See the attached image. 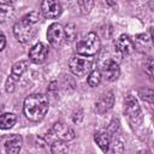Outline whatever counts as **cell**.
Returning a JSON list of instances; mask_svg holds the SVG:
<instances>
[{
    "instance_id": "obj_1",
    "label": "cell",
    "mask_w": 154,
    "mask_h": 154,
    "mask_svg": "<svg viewBox=\"0 0 154 154\" xmlns=\"http://www.w3.org/2000/svg\"><path fill=\"white\" fill-rule=\"evenodd\" d=\"M41 22V14L32 11L19 19L13 26V34L16 38L22 43H28L36 36L37 25Z\"/></svg>"
},
{
    "instance_id": "obj_2",
    "label": "cell",
    "mask_w": 154,
    "mask_h": 154,
    "mask_svg": "<svg viewBox=\"0 0 154 154\" xmlns=\"http://www.w3.org/2000/svg\"><path fill=\"white\" fill-rule=\"evenodd\" d=\"M49 108V100L45 94H31L24 100L23 112L31 122H40Z\"/></svg>"
},
{
    "instance_id": "obj_3",
    "label": "cell",
    "mask_w": 154,
    "mask_h": 154,
    "mask_svg": "<svg viewBox=\"0 0 154 154\" xmlns=\"http://www.w3.org/2000/svg\"><path fill=\"white\" fill-rule=\"evenodd\" d=\"M100 47H101V42L99 36L95 32H89L77 42L76 51L78 54L94 57L100 51Z\"/></svg>"
},
{
    "instance_id": "obj_4",
    "label": "cell",
    "mask_w": 154,
    "mask_h": 154,
    "mask_svg": "<svg viewBox=\"0 0 154 154\" xmlns=\"http://www.w3.org/2000/svg\"><path fill=\"white\" fill-rule=\"evenodd\" d=\"M93 63H94L93 57L83 55V54H78L77 53V54H75V55H72L70 58L69 66H70L71 72L75 76L82 77V76H85L91 70Z\"/></svg>"
},
{
    "instance_id": "obj_5",
    "label": "cell",
    "mask_w": 154,
    "mask_h": 154,
    "mask_svg": "<svg viewBox=\"0 0 154 154\" xmlns=\"http://www.w3.org/2000/svg\"><path fill=\"white\" fill-rule=\"evenodd\" d=\"M75 131L73 129L67 125L64 122H57L54 123V125L52 126V129L49 130V137L54 138V140H59V141H71L75 138Z\"/></svg>"
},
{
    "instance_id": "obj_6",
    "label": "cell",
    "mask_w": 154,
    "mask_h": 154,
    "mask_svg": "<svg viewBox=\"0 0 154 154\" xmlns=\"http://www.w3.org/2000/svg\"><path fill=\"white\" fill-rule=\"evenodd\" d=\"M124 113L128 116L129 120L134 124H140L142 122V113L137 100L132 95H128L124 99Z\"/></svg>"
},
{
    "instance_id": "obj_7",
    "label": "cell",
    "mask_w": 154,
    "mask_h": 154,
    "mask_svg": "<svg viewBox=\"0 0 154 154\" xmlns=\"http://www.w3.org/2000/svg\"><path fill=\"white\" fill-rule=\"evenodd\" d=\"M47 38L48 42L54 47L59 48L65 42V34H64V26L59 23H53L48 26L47 30Z\"/></svg>"
},
{
    "instance_id": "obj_8",
    "label": "cell",
    "mask_w": 154,
    "mask_h": 154,
    "mask_svg": "<svg viewBox=\"0 0 154 154\" xmlns=\"http://www.w3.org/2000/svg\"><path fill=\"white\" fill-rule=\"evenodd\" d=\"M41 13L45 18L54 19L61 14V5L59 0H42Z\"/></svg>"
},
{
    "instance_id": "obj_9",
    "label": "cell",
    "mask_w": 154,
    "mask_h": 154,
    "mask_svg": "<svg viewBox=\"0 0 154 154\" xmlns=\"http://www.w3.org/2000/svg\"><path fill=\"white\" fill-rule=\"evenodd\" d=\"M2 144L5 147V150L10 154H16L20 150L22 144H23V138L20 135L12 134L8 136L2 137Z\"/></svg>"
},
{
    "instance_id": "obj_10",
    "label": "cell",
    "mask_w": 154,
    "mask_h": 154,
    "mask_svg": "<svg viewBox=\"0 0 154 154\" xmlns=\"http://www.w3.org/2000/svg\"><path fill=\"white\" fill-rule=\"evenodd\" d=\"M47 54H48V48L42 42H37L29 51V60H31L35 64H41L46 60Z\"/></svg>"
},
{
    "instance_id": "obj_11",
    "label": "cell",
    "mask_w": 154,
    "mask_h": 154,
    "mask_svg": "<svg viewBox=\"0 0 154 154\" xmlns=\"http://www.w3.org/2000/svg\"><path fill=\"white\" fill-rule=\"evenodd\" d=\"M114 103V96H113V93L112 91H107V93H103L99 100L95 102V112L97 114H103L106 113L107 111H109L112 108Z\"/></svg>"
},
{
    "instance_id": "obj_12",
    "label": "cell",
    "mask_w": 154,
    "mask_h": 154,
    "mask_svg": "<svg viewBox=\"0 0 154 154\" xmlns=\"http://www.w3.org/2000/svg\"><path fill=\"white\" fill-rule=\"evenodd\" d=\"M114 45H116L117 51L123 54H131L135 51V43L128 35H120L116 40Z\"/></svg>"
},
{
    "instance_id": "obj_13",
    "label": "cell",
    "mask_w": 154,
    "mask_h": 154,
    "mask_svg": "<svg viewBox=\"0 0 154 154\" xmlns=\"http://www.w3.org/2000/svg\"><path fill=\"white\" fill-rule=\"evenodd\" d=\"M102 72L103 75L106 76V79L109 81V82H113L116 79H118L119 75H120V69H119V65L113 61V60H108L103 67H102Z\"/></svg>"
},
{
    "instance_id": "obj_14",
    "label": "cell",
    "mask_w": 154,
    "mask_h": 154,
    "mask_svg": "<svg viewBox=\"0 0 154 154\" xmlns=\"http://www.w3.org/2000/svg\"><path fill=\"white\" fill-rule=\"evenodd\" d=\"M94 140H95L96 144L100 147V149L102 152H107L112 138H111V134L108 131H106V130H99V131L95 132Z\"/></svg>"
},
{
    "instance_id": "obj_15",
    "label": "cell",
    "mask_w": 154,
    "mask_h": 154,
    "mask_svg": "<svg viewBox=\"0 0 154 154\" xmlns=\"http://www.w3.org/2000/svg\"><path fill=\"white\" fill-rule=\"evenodd\" d=\"M28 64H29L28 60H19V61L14 63L13 66H12V69H11V75L10 76L12 78H14L16 81H18L20 78V76L26 71Z\"/></svg>"
},
{
    "instance_id": "obj_16",
    "label": "cell",
    "mask_w": 154,
    "mask_h": 154,
    "mask_svg": "<svg viewBox=\"0 0 154 154\" xmlns=\"http://www.w3.org/2000/svg\"><path fill=\"white\" fill-rule=\"evenodd\" d=\"M17 122V117L13 113H4L0 116V129L7 130L11 129Z\"/></svg>"
},
{
    "instance_id": "obj_17",
    "label": "cell",
    "mask_w": 154,
    "mask_h": 154,
    "mask_svg": "<svg viewBox=\"0 0 154 154\" xmlns=\"http://www.w3.org/2000/svg\"><path fill=\"white\" fill-rule=\"evenodd\" d=\"M13 7L8 2H0V23L6 22L13 16Z\"/></svg>"
},
{
    "instance_id": "obj_18",
    "label": "cell",
    "mask_w": 154,
    "mask_h": 154,
    "mask_svg": "<svg viewBox=\"0 0 154 154\" xmlns=\"http://www.w3.org/2000/svg\"><path fill=\"white\" fill-rule=\"evenodd\" d=\"M101 78H102L101 71H99V70H93V71L89 73L87 82H88V84H89L90 87H97V85L100 84V82H101Z\"/></svg>"
},
{
    "instance_id": "obj_19",
    "label": "cell",
    "mask_w": 154,
    "mask_h": 154,
    "mask_svg": "<svg viewBox=\"0 0 154 154\" xmlns=\"http://www.w3.org/2000/svg\"><path fill=\"white\" fill-rule=\"evenodd\" d=\"M64 34H65V41H73L77 37V29L76 25L72 23H69L64 28Z\"/></svg>"
},
{
    "instance_id": "obj_20",
    "label": "cell",
    "mask_w": 154,
    "mask_h": 154,
    "mask_svg": "<svg viewBox=\"0 0 154 154\" xmlns=\"http://www.w3.org/2000/svg\"><path fill=\"white\" fill-rule=\"evenodd\" d=\"M51 150H52V153H65V152H67V146L65 144L64 141L54 140L51 146Z\"/></svg>"
},
{
    "instance_id": "obj_21",
    "label": "cell",
    "mask_w": 154,
    "mask_h": 154,
    "mask_svg": "<svg viewBox=\"0 0 154 154\" xmlns=\"http://www.w3.org/2000/svg\"><path fill=\"white\" fill-rule=\"evenodd\" d=\"M94 1H95V0H78L81 12H82V13H89L90 10H91L93 6H94Z\"/></svg>"
},
{
    "instance_id": "obj_22",
    "label": "cell",
    "mask_w": 154,
    "mask_h": 154,
    "mask_svg": "<svg viewBox=\"0 0 154 154\" xmlns=\"http://www.w3.org/2000/svg\"><path fill=\"white\" fill-rule=\"evenodd\" d=\"M140 96H141L143 100L148 101L149 103L153 102V90H152V89H142V90L140 91Z\"/></svg>"
},
{
    "instance_id": "obj_23",
    "label": "cell",
    "mask_w": 154,
    "mask_h": 154,
    "mask_svg": "<svg viewBox=\"0 0 154 154\" xmlns=\"http://www.w3.org/2000/svg\"><path fill=\"white\" fill-rule=\"evenodd\" d=\"M16 82L17 81L14 78H12L11 76H8V78L6 79V83H5V89H6L7 93H12L14 90V83Z\"/></svg>"
},
{
    "instance_id": "obj_24",
    "label": "cell",
    "mask_w": 154,
    "mask_h": 154,
    "mask_svg": "<svg viewBox=\"0 0 154 154\" xmlns=\"http://www.w3.org/2000/svg\"><path fill=\"white\" fill-rule=\"evenodd\" d=\"M5 46H6V37H5V35L0 31V51H2V49L5 48Z\"/></svg>"
},
{
    "instance_id": "obj_25",
    "label": "cell",
    "mask_w": 154,
    "mask_h": 154,
    "mask_svg": "<svg viewBox=\"0 0 154 154\" xmlns=\"http://www.w3.org/2000/svg\"><path fill=\"white\" fill-rule=\"evenodd\" d=\"M152 70H153V61H152V59H149V60H148V66L146 67V71H147V73H148L150 77L153 76Z\"/></svg>"
}]
</instances>
